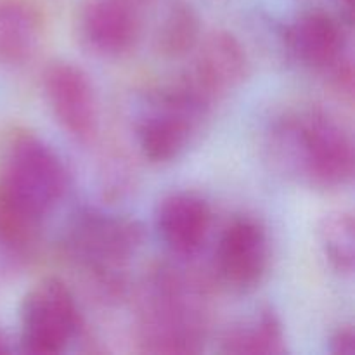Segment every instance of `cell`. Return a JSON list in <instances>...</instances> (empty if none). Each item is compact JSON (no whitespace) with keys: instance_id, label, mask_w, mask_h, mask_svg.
I'll return each instance as SVG.
<instances>
[{"instance_id":"cell-1","label":"cell","mask_w":355,"mask_h":355,"mask_svg":"<svg viewBox=\"0 0 355 355\" xmlns=\"http://www.w3.org/2000/svg\"><path fill=\"white\" fill-rule=\"evenodd\" d=\"M68 191L61 156L40 135L12 128L0 142V248L26 257Z\"/></svg>"},{"instance_id":"cell-16","label":"cell","mask_w":355,"mask_h":355,"mask_svg":"<svg viewBox=\"0 0 355 355\" xmlns=\"http://www.w3.org/2000/svg\"><path fill=\"white\" fill-rule=\"evenodd\" d=\"M201 40L200 16L189 3H175L156 31V51L166 59L193 54Z\"/></svg>"},{"instance_id":"cell-21","label":"cell","mask_w":355,"mask_h":355,"mask_svg":"<svg viewBox=\"0 0 355 355\" xmlns=\"http://www.w3.org/2000/svg\"><path fill=\"white\" fill-rule=\"evenodd\" d=\"M343 2H345V3H349V6H350V3H352V0H343Z\"/></svg>"},{"instance_id":"cell-15","label":"cell","mask_w":355,"mask_h":355,"mask_svg":"<svg viewBox=\"0 0 355 355\" xmlns=\"http://www.w3.org/2000/svg\"><path fill=\"white\" fill-rule=\"evenodd\" d=\"M322 255L336 272L352 276L355 267V220L350 210L329 211L318 227Z\"/></svg>"},{"instance_id":"cell-13","label":"cell","mask_w":355,"mask_h":355,"mask_svg":"<svg viewBox=\"0 0 355 355\" xmlns=\"http://www.w3.org/2000/svg\"><path fill=\"white\" fill-rule=\"evenodd\" d=\"M47 19L37 0H0V64L23 66L44 47Z\"/></svg>"},{"instance_id":"cell-8","label":"cell","mask_w":355,"mask_h":355,"mask_svg":"<svg viewBox=\"0 0 355 355\" xmlns=\"http://www.w3.org/2000/svg\"><path fill=\"white\" fill-rule=\"evenodd\" d=\"M248 71V54L239 38L231 31L217 30L201 38L180 80L201 103L214 107L245 82Z\"/></svg>"},{"instance_id":"cell-5","label":"cell","mask_w":355,"mask_h":355,"mask_svg":"<svg viewBox=\"0 0 355 355\" xmlns=\"http://www.w3.org/2000/svg\"><path fill=\"white\" fill-rule=\"evenodd\" d=\"M75 295L58 277H45L30 288L19 307V347L24 354L58 355L82 331Z\"/></svg>"},{"instance_id":"cell-11","label":"cell","mask_w":355,"mask_h":355,"mask_svg":"<svg viewBox=\"0 0 355 355\" xmlns=\"http://www.w3.org/2000/svg\"><path fill=\"white\" fill-rule=\"evenodd\" d=\"M214 211L203 196L191 191H175L156 207L155 227L159 239L177 257H193L210 236Z\"/></svg>"},{"instance_id":"cell-18","label":"cell","mask_w":355,"mask_h":355,"mask_svg":"<svg viewBox=\"0 0 355 355\" xmlns=\"http://www.w3.org/2000/svg\"><path fill=\"white\" fill-rule=\"evenodd\" d=\"M329 352L335 355L355 354V331L352 326H340L329 338Z\"/></svg>"},{"instance_id":"cell-10","label":"cell","mask_w":355,"mask_h":355,"mask_svg":"<svg viewBox=\"0 0 355 355\" xmlns=\"http://www.w3.org/2000/svg\"><path fill=\"white\" fill-rule=\"evenodd\" d=\"M144 9L128 0H85L78 10L80 42L104 59L130 54L142 33Z\"/></svg>"},{"instance_id":"cell-6","label":"cell","mask_w":355,"mask_h":355,"mask_svg":"<svg viewBox=\"0 0 355 355\" xmlns=\"http://www.w3.org/2000/svg\"><path fill=\"white\" fill-rule=\"evenodd\" d=\"M210 110L182 80L159 90L148 113L137 123L141 155L155 165L177 159L189 148Z\"/></svg>"},{"instance_id":"cell-20","label":"cell","mask_w":355,"mask_h":355,"mask_svg":"<svg viewBox=\"0 0 355 355\" xmlns=\"http://www.w3.org/2000/svg\"><path fill=\"white\" fill-rule=\"evenodd\" d=\"M9 352V347H7V340L3 336V333L0 331V354H7Z\"/></svg>"},{"instance_id":"cell-14","label":"cell","mask_w":355,"mask_h":355,"mask_svg":"<svg viewBox=\"0 0 355 355\" xmlns=\"http://www.w3.org/2000/svg\"><path fill=\"white\" fill-rule=\"evenodd\" d=\"M222 354L227 355H283L286 354V335L279 315L270 307L245 319L224 333Z\"/></svg>"},{"instance_id":"cell-3","label":"cell","mask_w":355,"mask_h":355,"mask_svg":"<svg viewBox=\"0 0 355 355\" xmlns=\"http://www.w3.org/2000/svg\"><path fill=\"white\" fill-rule=\"evenodd\" d=\"M267 149L284 175L315 189H342L354 179L352 134L321 107H302L277 118L267 135Z\"/></svg>"},{"instance_id":"cell-17","label":"cell","mask_w":355,"mask_h":355,"mask_svg":"<svg viewBox=\"0 0 355 355\" xmlns=\"http://www.w3.org/2000/svg\"><path fill=\"white\" fill-rule=\"evenodd\" d=\"M329 80L331 85L335 87L336 92L347 101L352 103L354 99V59L352 55L347 54L340 62H336L331 69H329Z\"/></svg>"},{"instance_id":"cell-12","label":"cell","mask_w":355,"mask_h":355,"mask_svg":"<svg viewBox=\"0 0 355 355\" xmlns=\"http://www.w3.org/2000/svg\"><path fill=\"white\" fill-rule=\"evenodd\" d=\"M286 47L300 64L328 73L347 54V37L335 16L321 9L300 14L286 30Z\"/></svg>"},{"instance_id":"cell-2","label":"cell","mask_w":355,"mask_h":355,"mask_svg":"<svg viewBox=\"0 0 355 355\" xmlns=\"http://www.w3.org/2000/svg\"><path fill=\"white\" fill-rule=\"evenodd\" d=\"M210 326L205 284L189 270L159 262L142 276L135 295V343L142 354H198Z\"/></svg>"},{"instance_id":"cell-4","label":"cell","mask_w":355,"mask_h":355,"mask_svg":"<svg viewBox=\"0 0 355 355\" xmlns=\"http://www.w3.org/2000/svg\"><path fill=\"white\" fill-rule=\"evenodd\" d=\"M144 241V229L127 217L83 211L64 236L69 259L99 286L116 298L125 290V269Z\"/></svg>"},{"instance_id":"cell-9","label":"cell","mask_w":355,"mask_h":355,"mask_svg":"<svg viewBox=\"0 0 355 355\" xmlns=\"http://www.w3.org/2000/svg\"><path fill=\"white\" fill-rule=\"evenodd\" d=\"M45 103L59 127L76 142L94 141L99 127L96 90L89 75L69 61H52L42 75Z\"/></svg>"},{"instance_id":"cell-7","label":"cell","mask_w":355,"mask_h":355,"mask_svg":"<svg viewBox=\"0 0 355 355\" xmlns=\"http://www.w3.org/2000/svg\"><path fill=\"white\" fill-rule=\"evenodd\" d=\"M270 263L267 229L252 215H236L222 229L214 253V274L234 293L255 290Z\"/></svg>"},{"instance_id":"cell-19","label":"cell","mask_w":355,"mask_h":355,"mask_svg":"<svg viewBox=\"0 0 355 355\" xmlns=\"http://www.w3.org/2000/svg\"><path fill=\"white\" fill-rule=\"evenodd\" d=\"M128 2H132L134 3V6H137V7H141V9H148L149 6H151V2L153 0H128Z\"/></svg>"}]
</instances>
